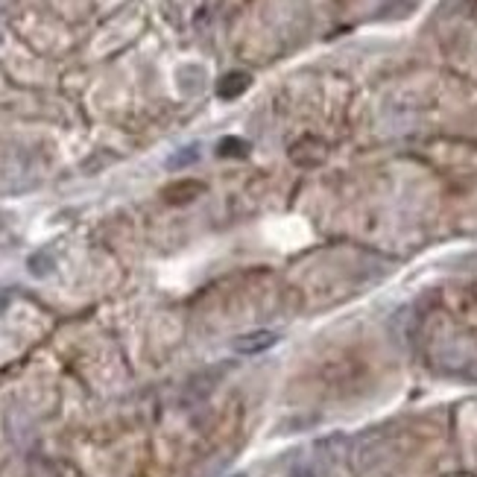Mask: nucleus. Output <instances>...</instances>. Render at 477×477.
<instances>
[{
  "label": "nucleus",
  "instance_id": "nucleus-5",
  "mask_svg": "<svg viewBox=\"0 0 477 477\" xmlns=\"http://www.w3.org/2000/svg\"><path fill=\"white\" fill-rule=\"evenodd\" d=\"M27 267H29V273L32 276H47V273H53V267H56V261H53V255L50 252H36V255H29L27 258Z\"/></svg>",
  "mask_w": 477,
  "mask_h": 477
},
{
  "label": "nucleus",
  "instance_id": "nucleus-6",
  "mask_svg": "<svg viewBox=\"0 0 477 477\" xmlns=\"http://www.w3.org/2000/svg\"><path fill=\"white\" fill-rule=\"evenodd\" d=\"M197 158H199V147H185V149H179L176 156L167 158V167H170V170H182V167L193 164Z\"/></svg>",
  "mask_w": 477,
  "mask_h": 477
},
{
  "label": "nucleus",
  "instance_id": "nucleus-3",
  "mask_svg": "<svg viewBox=\"0 0 477 477\" xmlns=\"http://www.w3.org/2000/svg\"><path fill=\"white\" fill-rule=\"evenodd\" d=\"M199 193H202L199 182H176V185L164 188V199L173 205H188V202H193V197H199Z\"/></svg>",
  "mask_w": 477,
  "mask_h": 477
},
{
  "label": "nucleus",
  "instance_id": "nucleus-2",
  "mask_svg": "<svg viewBox=\"0 0 477 477\" xmlns=\"http://www.w3.org/2000/svg\"><path fill=\"white\" fill-rule=\"evenodd\" d=\"M249 82H252V77L243 71H232V73H225V77L220 80V85H217V94L223 97V100H234V97H241L246 88H249Z\"/></svg>",
  "mask_w": 477,
  "mask_h": 477
},
{
  "label": "nucleus",
  "instance_id": "nucleus-7",
  "mask_svg": "<svg viewBox=\"0 0 477 477\" xmlns=\"http://www.w3.org/2000/svg\"><path fill=\"white\" fill-rule=\"evenodd\" d=\"M6 305H9V293H6V290H0V310H3Z\"/></svg>",
  "mask_w": 477,
  "mask_h": 477
},
{
  "label": "nucleus",
  "instance_id": "nucleus-1",
  "mask_svg": "<svg viewBox=\"0 0 477 477\" xmlns=\"http://www.w3.org/2000/svg\"><path fill=\"white\" fill-rule=\"evenodd\" d=\"M278 343V334L273 331H252V334H243V337L234 340V352L241 354H261L267 349H273Z\"/></svg>",
  "mask_w": 477,
  "mask_h": 477
},
{
  "label": "nucleus",
  "instance_id": "nucleus-4",
  "mask_svg": "<svg viewBox=\"0 0 477 477\" xmlns=\"http://www.w3.org/2000/svg\"><path fill=\"white\" fill-rule=\"evenodd\" d=\"M246 149H249L246 140H241V138H223L220 144H217V156H220V158H243Z\"/></svg>",
  "mask_w": 477,
  "mask_h": 477
}]
</instances>
